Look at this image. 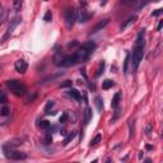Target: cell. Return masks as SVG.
Here are the masks:
<instances>
[{
	"instance_id": "obj_1",
	"label": "cell",
	"mask_w": 163,
	"mask_h": 163,
	"mask_svg": "<svg viewBox=\"0 0 163 163\" xmlns=\"http://www.w3.org/2000/svg\"><path fill=\"white\" fill-rule=\"evenodd\" d=\"M144 49H145V29H140L136 37L134 49H133V54L130 55V64H131V70L135 72L139 68L140 62L143 60L144 55Z\"/></svg>"
},
{
	"instance_id": "obj_2",
	"label": "cell",
	"mask_w": 163,
	"mask_h": 163,
	"mask_svg": "<svg viewBox=\"0 0 163 163\" xmlns=\"http://www.w3.org/2000/svg\"><path fill=\"white\" fill-rule=\"evenodd\" d=\"M96 43L93 42V41H88V42L86 43H83L79 49H78L75 52V57H77V60H78V64L79 62H84V61H87L88 59H89V56L92 54H93V51L96 50Z\"/></svg>"
},
{
	"instance_id": "obj_3",
	"label": "cell",
	"mask_w": 163,
	"mask_h": 163,
	"mask_svg": "<svg viewBox=\"0 0 163 163\" xmlns=\"http://www.w3.org/2000/svg\"><path fill=\"white\" fill-rule=\"evenodd\" d=\"M54 64L56 66H61V68H69V66H74L78 64V60L75 57V54L72 55H65L62 52H57L54 56Z\"/></svg>"
},
{
	"instance_id": "obj_4",
	"label": "cell",
	"mask_w": 163,
	"mask_h": 163,
	"mask_svg": "<svg viewBox=\"0 0 163 163\" xmlns=\"http://www.w3.org/2000/svg\"><path fill=\"white\" fill-rule=\"evenodd\" d=\"M5 84H6V87L13 92V94L17 96V97H21V96H24L26 93H27V87L19 80H16V79L6 80Z\"/></svg>"
},
{
	"instance_id": "obj_5",
	"label": "cell",
	"mask_w": 163,
	"mask_h": 163,
	"mask_svg": "<svg viewBox=\"0 0 163 163\" xmlns=\"http://www.w3.org/2000/svg\"><path fill=\"white\" fill-rule=\"evenodd\" d=\"M4 152H5L6 158L13 159V161H24V159H27V154L23 153V152L16 150L14 148H6V147H4Z\"/></svg>"
},
{
	"instance_id": "obj_6",
	"label": "cell",
	"mask_w": 163,
	"mask_h": 163,
	"mask_svg": "<svg viewBox=\"0 0 163 163\" xmlns=\"http://www.w3.org/2000/svg\"><path fill=\"white\" fill-rule=\"evenodd\" d=\"M21 21H22V18H21V17H16L12 22H10V24H9L8 29H6V32L4 33V36L1 37V40H0V43H3V42H5V41H8V40H9V37L12 36V33H13L14 29L17 28V26L21 23Z\"/></svg>"
},
{
	"instance_id": "obj_7",
	"label": "cell",
	"mask_w": 163,
	"mask_h": 163,
	"mask_svg": "<svg viewBox=\"0 0 163 163\" xmlns=\"http://www.w3.org/2000/svg\"><path fill=\"white\" fill-rule=\"evenodd\" d=\"M64 17H65V24H66V28H72L74 26V22L77 21L75 18V10L73 8H66L65 12H64Z\"/></svg>"
},
{
	"instance_id": "obj_8",
	"label": "cell",
	"mask_w": 163,
	"mask_h": 163,
	"mask_svg": "<svg viewBox=\"0 0 163 163\" xmlns=\"http://www.w3.org/2000/svg\"><path fill=\"white\" fill-rule=\"evenodd\" d=\"M75 18L79 23H86V22L91 18V14L87 12L86 8H80L78 12L75 13Z\"/></svg>"
},
{
	"instance_id": "obj_9",
	"label": "cell",
	"mask_w": 163,
	"mask_h": 163,
	"mask_svg": "<svg viewBox=\"0 0 163 163\" xmlns=\"http://www.w3.org/2000/svg\"><path fill=\"white\" fill-rule=\"evenodd\" d=\"M14 68H16V70L19 74H24L26 72H27V69H28V64L24 60L19 59V60L16 61V64H14Z\"/></svg>"
},
{
	"instance_id": "obj_10",
	"label": "cell",
	"mask_w": 163,
	"mask_h": 163,
	"mask_svg": "<svg viewBox=\"0 0 163 163\" xmlns=\"http://www.w3.org/2000/svg\"><path fill=\"white\" fill-rule=\"evenodd\" d=\"M108 22H110V19H108V18H105V19L99 21L98 23H97V24H96L94 27H93V31H92V32H93V33H97V32H99V31H102V29L105 28L107 24H108Z\"/></svg>"
},
{
	"instance_id": "obj_11",
	"label": "cell",
	"mask_w": 163,
	"mask_h": 163,
	"mask_svg": "<svg viewBox=\"0 0 163 163\" xmlns=\"http://www.w3.org/2000/svg\"><path fill=\"white\" fill-rule=\"evenodd\" d=\"M120 99H121V92H116V93H115V96L112 97V102H111V106H112V108H116V107H118Z\"/></svg>"
},
{
	"instance_id": "obj_12",
	"label": "cell",
	"mask_w": 163,
	"mask_h": 163,
	"mask_svg": "<svg viewBox=\"0 0 163 163\" xmlns=\"http://www.w3.org/2000/svg\"><path fill=\"white\" fill-rule=\"evenodd\" d=\"M68 94H69V96H70V97H72V98L77 99V101H80V99H82L80 92H79V91H77V89H70V91L68 92Z\"/></svg>"
},
{
	"instance_id": "obj_13",
	"label": "cell",
	"mask_w": 163,
	"mask_h": 163,
	"mask_svg": "<svg viewBox=\"0 0 163 163\" xmlns=\"http://www.w3.org/2000/svg\"><path fill=\"white\" fill-rule=\"evenodd\" d=\"M92 118V110L89 107H86V110H84V124H88V122L91 121Z\"/></svg>"
},
{
	"instance_id": "obj_14",
	"label": "cell",
	"mask_w": 163,
	"mask_h": 163,
	"mask_svg": "<svg viewBox=\"0 0 163 163\" xmlns=\"http://www.w3.org/2000/svg\"><path fill=\"white\" fill-rule=\"evenodd\" d=\"M94 103H96V107H97V110L99 111V112H102V111H103V99H102V97L97 96V97L94 98Z\"/></svg>"
},
{
	"instance_id": "obj_15",
	"label": "cell",
	"mask_w": 163,
	"mask_h": 163,
	"mask_svg": "<svg viewBox=\"0 0 163 163\" xmlns=\"http://www.w3.org/2000/svg\"><path fill=\"white\" fill-rule=\"evenodd\" d=\"M136 21V16H131V17H129L128 18V21L125 22L124 24H122V27H121V29H126L129 26H131L133 23H134V22Z\"/></svg>"
},
{
	"instance_id": "obj_16",
	"label": "cell",
	"mask_w": 163,
	"mask_h": 163,
	"mask_svg": "<svg viewBox=\"0 0 163 163\" xmlns=\"http://www.w3.org/2000/svg\"><path fill=\"white\" fill-rule=\"evenodd\" d=\"M23 6V0H13V9L16 12H19Z\"/></svg>"
},
{
	"instance_id": "obj_17",
	"label": "cell",
	"mask_w": 163,
	"mask_h": 163,
	"mask_svg": "<svg viewBox=\"0 0 163 163\" xmlns=\"http://www.w3.org/2000/svg\"><path fill=\"white\" fill-rule=\"evenodd\" d=\"M113 86H115V82L111 80V79H106L102 83V88H103V89H110V88H112Z\"/></svg>"
},
{
	"instance_id": "obj_18",
	"label": "cell",
	"mask_w": 163,
	"mask_h": 163,
	"mask_svg": "<svg viewBox=\"0 0 163 163\" xmlns=\"http://www.w3.org/2000/svg\"><path fill=\"white\" fill-rule=\"evenodd\" d=\"M54 106H55V102L54 101H47L46 106H45V113L46 115H50L51 113V110L54 108Z\"/></svg>"
},
{
	"instance_id": "obj_19",
	"label": "cell",
	"mask_w": 163,
	"mask_h": 163,
	"mask_svg": "<svg viewBox=\"0 0 163 163\" xmlns=\"http://www.w3.org/2000/svg\"><path fill=\"white\" fill-rule=\"evenodd\" d=\"M68 113V121L69 122H72V124H75L77 122V115L74 111H69V112H66Z\"/></svg>"
},
{
	"instance_id": "obj_20",
	"label": "cell",
	"mask_w": 163,
	"mask_h": 163,
	"mask_svg": "<svg viewBox=\"0 0 163 163\" xmlns=\"http://www.w3.org/2000/svg\"><path fill=\"white\" fill-rule=\"evenodd\" d=\"M75 135H77V131H72V133H70V134L64 139V145H68V144L72 142L74 138H75Z\"/></svg>"
},
{
	"instance_id": "obj_21",
	"label": "cell",
	"mask_w": 163,
	"mask_h": 163,
	"mask_svg": "<svg viewBox=\"0 0 163 163\" xmlns=\"http://www.w3.org/2000/svg\"><path fill=\"white\" fill-rule=\"evenodd\" d=\"M5 18H6V10L3 6H0V26L4 23Z\"/></svg>"
},
{
	"instance_id": "obj_22",
	"label": "cell",
	"mask_w": 163,
	"mask_h": 163,
	"mask_svg": "<svg viewBox=\"0 0 163 163\" xmlns=\"http://www.w3.org/2000/svg\"><path fill=\"white\" fill-rule=\"evenodd\" d=\"M102 140V135L101 134H98V135H96L93 139H92V142H91V147H94V145H97V144L99 143Z\"/></svg>"
},
{
	"instance_id": "obj_23",
	"label": "cell",
	"mask_w": 163,
	"mask_h": 163,
	"mask_svg": "<svg viewBox=\"0 0 163 163\" xmlns=\"http://www.w3.org/2000/svg\"><path fill=\"white\" fill-rule=\"evenodd\" d=\"M134 125H135L134 120L129 121V138H131V136L134 135Z\"/></svg>"
},
{
	"instance_id": "obj_24",
	"label": "cell",
	"mask_w": 163,
	"mask_h": 163,
	"mask_svg": "<svg viewBox=\"0 0 163 163\" xmlns=\"http://www.w3.org/2000/svg\"><path fill=\"white\" fill-rule=\"evenodd\" d=\"M130 64V54L126 55V59H125V62H124V73L128 74V66Z\"/></svg>"
},
{
	"instance_id": "obj_25",
	"label": "cell",
	"mask_w": 163,
	"mask_h": 163,
	"mask_svg": "<svg viewBox=\"0 0 163 163\" xmlns=\"http://www.w3.org/2000/svg\"><path fill=\"white\" fill-rule=\"evenodd\" d=\"M103 69H105V61H101L97 69V73H96V77H101V74L103 73Z\"/></svg>"
},
{
	"instance_id": "obj_26",
	"label": "cell",
	"mask_w": 163,
	"mask_h": 163,
	"mask_svg": "<svg viewBox=\"0 0 163 163\" xmlns=\"http://www.w3.org/2000/svg\"><path fill=\"white\" fill-rule=\"evenodd\" d=\"M50 126H51V122L46 121V120L45 121H41V124H40V128L43 129V130H49Z\"/></svg>"
},
{
	"instance_id": "obj_27",
	"label": "cell",
	"mask_w": 163,
	"mask_h": 163,
	"mask_svg": "<svg viewBox=\"0 0 163 163\" xmlns=\"http://www.w3.org/2000/svg\"><path fill=\"white\" fill-rule=\"evenodd\" d=\"M52 19V13H51V10H47L45 13V16H43V21L45 22H51Z\"/></svg>"
},
{
	"instance_id": "obj_28",
	"label": "cell",
	"mask_w": 163,
	"mask_h": 163,
	"mask_svg": "<svg viewBox=\"0 0 163 163\" xmlns=\"http://www.w3.org/2000/svg\"><path fill=\"white\" fill-rule=\"evenodd\" d=\"M9 112H10L9 107L4 106V107L1 108V111H0V115H1V116H6V117H8V116H9Z\"/></svg>"
},
{
	"instance_id": "obj_29",
	"label": "cell",
	"mask_w": 163,
	"mask_h": 163,
	"mask_svg": "<svg viewBox=\"0 0 163 163\" xmlns=\"http://www.w3.org/2000/svg\"><path fill=\"white\" fill-rule=\"evenodd\" d=\"M72 84H73V82H72V80H65V82H62V83L60 84V88H68V87H72Z\"/></svg>"
},
{
	"instance_id": "obj_30",
	"label": "cell",
	"mask_w": 163,
	"mask_h": 163,
	"mask_svg": "<svg viewBox=\"0 0 163 163\" xmlns=\"http://www.w3.org/2000/svg\"><path fill=\"white\" fill-rule=\"evenodd\" d=\"M6 99H8L6 98V94L3 91H0V103H5Z\"/></svg>"
},
{
	"instance_id": "obj_31",
	"label": "cell",
	"mask_w": 163,
	"mask_h": 163,
	"mask_svg": "<svg viewBox=\"0 0 163 163\" xmlns=\"http://www.w3.org/2000/svg\"><path fill=\"white\" fill-rule=\"evenodd\" d=\"M36 97H37V93H33L32 96H28L27 99H26V103H31V102H33Z\"/></svg>"
},
{
	"instance_id": "obj_32",
	"label": "cell",
	"mask_w": 163,
	"mask_h": 163,
	"mask_svg": "<svg viewBox=\"0 0 163 163\" xmlns=\"http://www.w3.org/2000/svg\"><path fill=\"white\" fill-rule=\"evenodd\" d=\"M6 122H8V117H6V116H1V115H0V126H4Z\"/></svg>"
},
{
	"instance_id": "obj_33",
	"label": "cell",
	"mask_w": 163,
	"mask_h": 163,
	"mask_svg": "<svg viewBox=\"0 0 163 163\" xmlns=\"http://www.w3.org/2000/svg\"><path fill=\"white\" fill-rule=\"evenodd\" d=\"M68 121V113H62V116L60 117V124H65V122Z\"/></svg>"
},
{
	"instance_id": "obj_34",
	"label": "cell",
	"mask_w": 163,
	"mask_h": 163,
	"mask_svg": "<svg viewBox=\"0 0 163 163\" xmlns=\"http://www.w3.org/2000/svg\"><path fill=\"white\" fill-rule=\"evenodd\" d=\"M162 12H163L162 9H157V10H155V12H153V13H152V17H158V16H161V14H162Z\"/></svg>"
},
{
	"instance_id": "obj_35",
	"label": "cell",
	"mask_w": 163,
	"mask_h": 163,
	"mask_svg": "<svg viewBox=\"0 0 163 163\" xmlns=\"http://www.w3.org/2000/svg\"><path fill=\"white\" fill-rule=\"evenodd\" d=\"M118 115H120V110H118V108H117V107H116V111H115V116L112 117V122H113V121H116V120H117V117H118Z\"/></svg>"
},
{
	"instance_id": "obj_36",
	"label": "cell",
	"mask_w": 163,
	"mask_h": 163,
	"mask_svg": "<svg viewBox=\"0 0 163 163\" xmlns=\"http://www.w3.org/2000/svg\"><path fill=\"white\" fill-rule=\"evenodd\" d=\"M51 142H52V136H51V133H49V134L46 135V143L50 144Z\"/></svg>"
},
{
	"instance_id": "obj_37",
	"label": "cell",
	"mask_w": 163,
	"mask_h": 163,
	"mask_svg": "<svg viewBox=\"0 0 163 163\" xmlns=\"http://www.w3.org/2000/svg\"><path fill=\"white\" fill-rule=\"evenodd\" d=\"M150 131H152V125H150V124H148V125H147V128H145V133H147V135H149V134H150Z\"/></svg>"
},
{
	"instance_id": "obj_38",
	"label": "cell",
	"mask_w": 163,
	"mask_h": 163,
	"mask_svg": "<svg viewBox=\"0 0 163 163\" xmlns=\"http://www.w3.org/2000/svg\"><path fill=\"white\" fill-rule=\"evenodd\" d=\"M135 0H122V3H125V4H131V3H134Z\"/></svg>"
},
{
	"instance_id": "obj_39",
	"label": "cell",
	"mask_w": 163,
	"mask_h": 163,
	"mask_svg": "<svg viewBox=\"0 0 163 163\" xmlns=\"http://www.w3.org/2000/svg\"><path fill=\"white\" fill-rule=\"evenodd\" d=\"M78 45V42H77V41H74V42H72V43H69V47H73V46H77Z\"/></svg>"
},
{
	"instance_id": "obj_40",
	"label": "cell",
	"mask_w": 163,
	"mask_h": 163,
	"mask_svg": "<svg viewBox=\"0 0 163 163\" xmlns=\"http://www.w3.org/2000/svg\"><path fill=\"white\" fill-rule=\"evenodd\" d=\"M162 24H163V22L161 21V22H159V23H158V31H161V28H162Z\"/></svg>"
},
{
	"instance_id": "obj_41",
	"label": "cell",
	"mask_w": 163,
	"mask_h": 163,
	"mask_svg": "<svg viewBox=\"0 0 163 163\" xmlns=\"http://www.w3.org/2000/svg\"><path fill=\"white\" fill-rule=\"evenodd\" d=\"M143 155H144V153H143V152H140V153H139V159H142Z\"/></svg>"
},
{
	"instance_id": "obj_42",
	"label": "cell",
	"mask_w": 163,
	"mask_h": 163,
	"mask_svg": "<svg viewBox=\"0 0 163 163\" xmlns=\"http://www.w3.org/2000/svg\"><path fill=\"white\" fill-rule=\"evenodd\" d=\"M80 73H82V74H83V77H84V78H86V70H84V69H83V70H82V72H80Z\"/></svg>"
},
{
	"instance_id": "obj_43",
	"label": "cell",
	"mask_w": 163,
	"mask_h": 163,
	"mask_svg": "<svg viewBox=\"0 0 163 163\" xmlns=\"http://www.w3.org/2000/svg\"><path fill=\"white\" fill-rule=\"evenodd\" d=\"M0 68H1V65H0Z\"/></svg>"
},
{
	"instance_id": "obj_44",
	"label": "cell",
	"mask_w": 163,
	"mask_h": 163,
	"mask_svg": "<svg viewBox=\"0 0 163 163\" xmlns=\"http://www.w3.org/2000/svg\"><path fill=\"white\" fill-rule=\"evenodd\" d=\"M45 1H47V0H45Z\"/></svg>"
}]
</instances>
